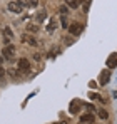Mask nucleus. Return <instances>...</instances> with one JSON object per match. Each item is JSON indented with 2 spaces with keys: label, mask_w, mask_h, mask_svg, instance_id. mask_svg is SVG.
Returning <instances> with one entry per match:
<instances>
[{
  "label": "nucleus",
  "mask_w": 117,
  "mask_h": 124,
  "mask_svg": "<svg viewBox=\"0 0 117 124\" xmlns=\"http://www.w3.org/2000/svg\"><path fill=\"white\" fill-rule=\"evenodd\" d=\"M55 124H65V123H64V121H60V123H55Z\"/></svg>",
  "instance_id": "obj_26"
},
{
  "label": "nucleus",
  "mask_w": 117,
  "mask_h": 124,
  "mask_svg": "<svg viewBox=\"0 0 117 124\" xmlns=\"http://www.w3.org/2000/svg\"><path fill=\"white\" fill-rule=\"evenodd\" d=\"M64 42H65V45H72V44H74V39H70V37H65V39H64Z\"/></svg>",
  "instance_id": "obj_19"
},
{
  "label": "nucleus",
  "mask_w": 117,
  "mask_h": 124,
  "mask_svg": "<svg viewBox=\"0 0 117 124\" xmlns=\"http://www.w3.org/2000/svg\"><path fill=\"white\" fill-rule=\"evenodd\" d=\"M99 117H100V119H107V117H109V112L104 111V109H100V111H99Z\"/></svg>",
  "instance_id": "obj_18"
},
{
  "label": "nucleus",
  "mask_w": 117,
  "mask_h": 124,
  "mask_svg": "<svg viewBox=\"0 0 117 124\" xmlns=\"http://www.w3.org/2000/svg\"><path fill=\"white\" fill-rule=\"evenodd\" d=\"M84 104H82V101H79V99H74L72 102H70V106H69V111H70V114H77L79 111H80V107H82Z\"/></svg>",
  "instance_id": "obj_5"
},
{
  "label": "nucleus",
  "mask_w": 117,
  "mask_h": 124,
  "mask_svg": "<svg viewBox=\"0 0 117 124\" xmlns=\"http://www.w3.org/2000/svg\"><path fill=\"white\" fill-rule=\"evenodd\" d=\"M2 55L7 59V61H10L12 57H15V45H5L3 49H2Z\"/></svg>",
  "instance_id": "obj_3"
},
{
  "label": "nucleus",
  "mask_w": 117,
  "mask_h": 124,
  "mask_svg": "<svg viewBox=\"0 0 117 124\" xmlns=\"http://www.w3.org/2000/svg\"><path fill=\"white\" fill-rule=\"evenodd\" d=\"M58 50H55V49H52V50H50V52H49V57H50V59H54V57H55V54H57Z\"/></svg>",
  "instance_id": "obj_20"
},
{
  "label": "nucleus",
  "mask_w": 117,
  "mask_h": 124,
  "mask_svg": "<svg viewBox=\"0 0 117 124\" xmlns=\"http://www.w3.org/2000/svg\"><path fill=\"white\" fill-rule=\"evenodd\" d=\"M69 34L70 35H74V37H77V35H80L82 34V30H84V27H82V23H79V22H74V23H70L69 25Z\"/></svg>",
  "instance_id": "obj_2"
},
{
  "label": "nucleus",
  "mask_w": 117,
  "mask_h": 124,
  "mask_svg": "<svg viewBox=\"0 0 117 124\" xmlns=\"http://www.w3.org/2000/svg\"><path fill=\"white\" fill-rule=\"evenodd\" d=\"M23 7H25V2H22V0H12V2H8V5H7V8H8L12 14H20V12L23 10Z\"/></svg>",
  "instance_id": "obj_1"
},
{
  "label": "nucleus",
  "mask_w": 117,
  "mask_h": 124,
  "mask_svg": "<svg viewBox=\"0 0 117 124\" xmlns=\"http://www.w3.org/2000/svg\"><path fill=\"white\" fill-rule=\"evenodd\" d=\"M89 97H90V99H100V96H99V94H94V92H90Z\"/></svg>",
  "instance_id": "obj_21"
},
{
  "label": "nucleus",
  "mask_w": 117,
  "mask_h": 124,
  "mask_svg": "<svg viewBox=\"0 0 117 124\" xmlns=\"http://www.w3.org/2000/svg\"><path fill=\"white\" fill-rule=\"evenodd\" d=\"M60 23H62V27H64V29H69V22H67V17H65V15H62V17H60Z\"/></svg>",
  "instance_id": "obj_17"
},
{
  "label": "nucleus",
  "mask_w": 117,
  "mask_h": 124,
  "mask_svg": "<svg viewBox=\"0 0 117 124\" xmlns=\"http://www.w3.org/2000/svg\"><path fill=\"white\" fill-rule=\"evenodd\" d=\"M27 32H30V34H37V32H39V25L29 23V25H27Z\"/></svg>",
  "instance_id": "obj_13"
},
{
  "label": "nucleus",
  "mask_w": 117,
  "mask_h": 124,
  "mask_svg": "<svg viewBox=\"0 0 117 124\" xmlns=\"http://www.w3.org/2000/svg\"><path fill=\"white\" fill-rule=\"evenodd\" d=\"M67 12H69V7H67V5H60V7H58V14H60V15H65Z\"/></svg>",
  "instance_id": "obj_16"
},
{
  "label": "nucleus",
  "mask_w": 117,
  "mask_h": 124,
  "mask_svg": "<svg viewBox=\"0 0 117 124\" xmlns=\"http://www.w3.org/2000/svg\"><path fill=\"white\" fill-rule=\"evenodd\" d=\"M79 0H65V5L69 7V8H72V10H75V8H79Z\"/></svg>",
  "instance_id": "obj_12"
},
{
  "label": "nucleus",
  "mask_w": 117,
  "mask_h": 124,
  "mask_svg": "<svg viewBox=\"0 0 117 124\" xmlns=\"http://www.w3.org/2000/svg\"><path fill=\"white\" fill-rule=\"evenodd\" d=\"M17 65H19V70H22V72H29V70H30V64H29L27 59H23V57L19 59Z\"/></svg>",
  "instance_id": "obj_6"
},
{
  "label": "nucleus",
  "mask_w": 117,
  "mask_h": 124,
  "mask_svg": "<svg viewBox=\"0 0 117 124\" xmlns=\"http://www.w3.org/2000/svg\"><path fill=\"white\" fill-rule=\"evenodd\" d=\"M3 76H5V69H3V67H2V65H0V79H2V77H3Z\"/></svg>",
  "instance_id": "obj_24"
},
{
  "label": "nucleus",
  "mask_w": 117,
  "mask_h": 124,
  "mask_svg": "<svg viewBox=\"0 0 117 124\" xmlns=\"http://www.w3.org/2000/svg\"><path fill=\"white\" fill-rule=\"evenodd\" d=\"M105 64H107L109 69H116V67H117V54H110Z\"/></svg>",
  "instance_id": "obj_10"
},
{
  "label": "nucleus",
  "mask_w": 117,
  "mask_h": 124,
  "mask_svg": "<svg viewBox=\"0 0 117 124\" xmlns=\"http://www.w3.org/2000/svg\"><path fill=\"white\" fill-rule=\"evenodd\" d=\"M22 42H23V44H27V45H30V47L39 45L37 39H35L34 35H29V34H23V35H22Z\"/></svg>",
  "instance_id": "obj_4"
},
{
  "label": "nucleus",
  "mask_w": 117,
  "mask_h": 124,
  "mask_svg": "<svg viewBox=\"0 0 117 124\" xmlns=\"http://www.w3.org/2000/svg\"><path fill=\"white\" fill-rule=\"evenodd\" d=\"M2 32H3V37H5V45H10V39L14 37V32H12V29H10V27H5Z\"/></svg>",
  "instance_id": "obj_9"
},
{
  "label": "nucleus",
  "mask_w": 117,
  "mask_h": 124,
  "mask_svg": "<svg viewBox=\"0 0 117 124\" xmlns=\"http://www.w3.org/2000/svg\"><path fill=\"white\" fill-rule=\"evenodd\" d=\"M39 5V0H27L25 2V7H29V8H35Z\"/></svg>",
  "instance_id": "obj_14"
},
{
  "label": "nucleus",
  "mask_w": 117,
  "mask_h": 124,
  "mask_svg": "<svg viewBox=\"0 0 117 124\" xmlns=\"http://www.w3.org/2000/svg\"><path fill=\"white\" fill-rule=\"evenodd\" d=\"M80 3H90V0H79Z\"/></svg>",
  "instance_id": "obj_25"
},
{
  "label": "nucleus",
  "mask_w": 117,
  "mask_h": 124,
  "mask_svg": "<svg viewBox=\"0 0 117 124\" xmlns=\"http://www.w3.org/2000/svg\"><path fill=\"white\" fill-rule=\"evenodd\" d=\"M35 19H37V22H44L45 19H47V14H45V10H42V12H39V14L35 15Z\"/></svg>",
  "instance_id": "obj_15"
},
{
  "label": "nucleus",
  "mask_w": 117,
  "mask_h": 124,
  "mask_svg": "<svg viewBox=\"0 0 117 124\" xmlns=\"http://www.w3.org/2000/svg\"><path fill=\"white\" fill-rule=\"evenodd\" d=\"M109 79H110V72L109 70H102L100 72V77H99V84L100 85H105V84L109 82Z\"/></svg>",
  "instance_id": "obj_7"
},
{
  "label": "nucleus",
  "mask_w": 117,
  "mask_h": 124,
  "mask_svg": "<svg viewBox=\"0 0 117 124\" xmlns=\"http://www.w3.org/2000/svg\"><path fill=\"white\" fill-rule=\"evenodd\" d=\"M95 117L92 114H82L80 116V124H94Z\"/></svg>",
  "instance_id": "obj_11"
},
{
  "label": "nucleus",
  "mask_w": 117,
  "mask_h": 124,
  "mask_svg": "<svg viewBox=\"0 0 117 124\" xmlns=\"http://www.w3.org/2000/svg\"><path fill=\"white\" fill-rule=\"evenodd\" d=\"M57 27H58V22H57V19H55V17H52V19L49 20V23H47V29H45V30H47L49 34H52V32H54V30H55Z\"/></svg>",
  "instance_id": "obj_8"
},
{
  "label": "nucleus",
  "mask_w": 117,
  "mask_h": 124,
  "mask_svg": "<svg viewBox=\"0 0 117 124\" xmlns=\"http://www.w3.org/2000/svg\"><path fill=\"white\" fill-rule=\"evenodd\" d=\"M89 8H90V3H84V12H89Z\"/></svg>",
  "instance_id": "obj_23"
},
{
  "label": "nucleus",
  "mask_w": 117,
  "mask_h": 124,
  "mask_svg": "<svg viewBox=\"0 0 117 124\" xmlns=\"http://www.w3.org/2000/svg\"><path fill=\"white\" fill-rule=\"evenodd\" d=\"M34 59H35L37 62H40V59H42V55H40V54H34Z\"/></svg>",
  "instance_id": "obj_22"
}]
</instances>
